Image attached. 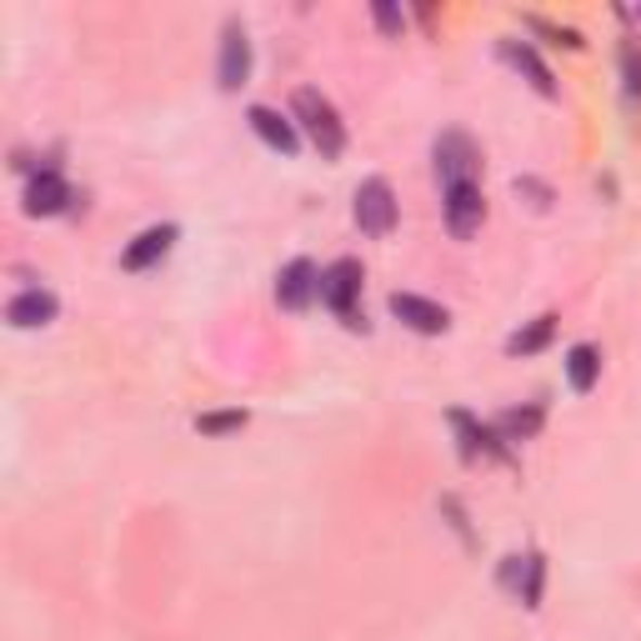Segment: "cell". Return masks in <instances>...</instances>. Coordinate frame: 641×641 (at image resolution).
I'll return each mask as SVG.
<instances>
[{"instance_id":"obj_1","label":"cell","mask_w":641,"mask_h":641,"mask_svg":"<svg viewBox=\"0 0 641 641\" xmlns=\"http://www.w3.org/2000/svg\"><path fill=\"white\" fill-rule=\"evenodd\" d=\"M291 111H296V120L306 126V136H311L316 151H321L326 161H336L341 151H346V126H341L336 105H331L321 91L302 86V91H296V101H291Z\"/></svg>"},{"instance_id":"obj_2","label":"cell","mask_w":641,"mask_h":641,"mask_svg":"<svg viewBox=\"0 0 641 641\" xmlns=\"http://www.w3.org/2000/svg\"><path fill=\"white\" fill-rule=\"evenodd\" d=\"M476 170H482V151H476L472 136H461V131L436 136V176H441V191L446 185H476Z\"/></svg>"},{"instance_id":"obj_3","label":"cell","mask_w":641,"mask_h":641,"mask_svg":"<svg viewBox=\"0 0 641 641\" xmlns=\"http://www.w3.org/2000/svg\"><path fill=\"white\" fill-rule=\"evenodd\" d=\"M441 210H446V226L457 241H472L486 221V201H482V185H446L441 191Z\"/></svg>"},{"instance_id":"obj_4","label":"cell","mask_w":641,"mask_h":641,"mask_svg":"<svg viewBox=\"0 0 641 641\" xmlns=\"http://www.w3.org/2000/svg\"><path fill=\"white\" fill-rule=\"evenodd\" d=\"M356 291H361V261L346 256V261H336L331 271H321V302H326L346 326H361V321H356Z\"/></svg>"},{"instance_id":"obj_5","label":"cell","mask_w":641,"mask_h":641,"mask_svg":"<svg viewBox=\"0 0 641 641\" xmlns=\"http://www.w3.org/2000/svg\"><path fill=\"white\" fill-rule=\"evenodd\" d=\"M356 226H361L367 236H386L396 226V196L381 176L361 181V191H356Z\"/></svg>"},{"instance_id":"obj_6","label":"cell","mask_w":641,"mask_h":641,"mask_svg":"<svg viewBox=\"0 0 641 641\" xmlns=\"http://www.w3.org/2000/svg\"><path fill=\"white\" fill-rule=\"evenodd\" d=\"M392 316L401 321V326L421 331V336H441V331L451 326L446 306L426 302V296H411V291H396V296H392Z\"/></svg>"},{"instance_id":"obj_7","label":"cell","mask_w":641,"mask_h":641,"mask_svg":"<svg viewBox=\"0 0 641 641\" xmlns=\"http://www.w3.org/2000/svg\"><path fill=\"white\" fill-rule=\"evenodd\" d=\"M321 296V271L311 261H291L275 281V302L286 306V311H306V306Z\"/></svg>"},{"instance_id":"obj_8","label":"cell","mask_w":641,"mask_h":641,"mask_svg":"<svg viewBox=\"0 0 641 641\" xmlns=\"http://www.w3.org/2000/svg\"><path fill=\"white\" fill-rule=\"evenodd\" d=\"M246 76H251V40H246V30L231 21L221 36V91H241Z\"/></svg>"},{"instance_id":"obj_9","label":"cell","mask_w":641,"mask_h":641,"mask_svg":"<svg viewBox=\"0 0 641 641\" xmlns=\"http://www.w3.org/2000/svg\"><path fill=\"white\" fill-rule=\"evenodd\" d=\"M251 131L261 136L271 151H281V156H296V145H302V136H296V126H291L281 111H271V105H251Z\"/></svg>"},{"instance_id":"obj_10","label":"cell","mask_w":641,"mask_h":641,"mask_svg":"<svg viewBox=\"0 0 641 641\" xmlns=\"http://www.w3.org/2000/svg\"><path fill=\"white\" fill-rule=\"evenodd\" d=\"M170 241H176V226H151V231H141V236L126 246L120 266H126V271H145V266H156L161 256H166Z\"/></svg>"},{"instance_id":"obj_11","label":"cell","mask_w":641,"mask_h":641,"mask_svg":"<svg viewBox=\"0 0 641 641\" xmlns=\"http://www.w3.org/2000/svg\"><path fill=\"white\" fill-rule=\"evenodd\" d=\"M55 296L51 291H21L11 306H5V321L11 326H21V331H30V326H46V321H55Z\"/></svg>"},{"instance_id":"obj_12","label":"cell","mask_w":641,"mask_h":641,"mask_svg":"<svg viewBox=\"0 0 641 641\" xmlns=\"http://www.w3.org/2000/svg\"><path fill=\"white\" fill-rule=\"evenodd\" d=\"M70 201V185L55 176V170H40L36 181L26 185V210L30 216H55V210H66Z\"/></svg>"},{"instance_id":"obj_13","label":"cell","mask_w":641,"mask_h":641,"mask_svg":"<svg viewBox=\"0 0 641 641\" xmlns=\"http://www.w3.org/2000/svg\"><path fill=\"white\" fill-rule=\"evenodd\" d=\"M501 51H507V61L516 70H522L526 80H531V86H537L541 95H556V80H551V70H547V61H541L537 51H531V46H526V40H507V46H501Z\"/></svg>"},{"instance_id":"obj_14","label":"cell","mask_w":641,"mask_h":641,"mask_svg":"<svg viewBox=\"0 0 641 641\" xmlns=\"http://www.w3.org/2000/svg\"><path fill=\"white\" fill-rule=\"evenodd\" d=\"M597 376H602L597 346H572V351H566V381H572V392H591Z\"/></svg>"},{"instance_id":"obj_15","label":"cell","mask_w":641,"mask_h":641,"mask_svg":"<svg viewBox=\"0 0 641 641\" xmlns=\"http://www.w3.org/2000/svg\"><path fill=\"white\" fill-rule=\"evenodd\" d=\"M551 331H556V316H537L531 326H526V331H516V336L507 341V351H511V356H537L541 346L551 341Z\"/></svg>"},{"instance_id":"obj_16","label":"cell","mask_w":641,"mask_h":641,"mask_svg":"<svg viewBox=\"0 0 641 641\" xmlns=\"http://www.w3.org/2000/svg\"><path fill=\"white\" fill-rule=\"evenodd\" d=\"M497 432L507 436V441H522V436H537L541 432V411L531 406V411H507V416L497 421Z\"/></svg>"},{"instance_id":"obj_17","label":"cell","mask_w":641,"mask_h":641,"mask_svg":"<svg viewBox=\"0 0 641 641\" xmlns=\"http://www.w3.org/2000/svg\"><path fill=\"white\" fill-rule=\"evenodd\" d=\"M206 436H221V432H236V426H246V411H221V416H201L196 421Z\"/></svg>"},{"instance_id":"obj_18","label":"cell","mask_w":641,"mask_h":641,"mask_svg":"<svg viewBox=\"0 0 641 641\" xmlns=\"http://www.w3.org/2000/svg\"><path fill=\"white\" fill-rule=\"evenodd\" d=\"M621 70H627V91L641 95V51H637V46H627V51H621Z\"/></svg>"},{"instance_id":"obj_19","label":"cell","mask_w":641,"mask_h":641,"mask_svg":"<svg viewBox=\"0 0 641 641\" xmlns=\"http://www.w3.org/2000/svg\"><path fill=\"white\" fill-rule=\"evenodd\" d=\"M376 26L386 30V36H401V15H396V5H386V0H381V5H376Z\"/></svg>"},{"instance_id":"obj_20","label":"cell","mask_w":641,"mask_h":641,"mask_svg":"<svg viewBox=\"0 0 641 641\" xmlns=\"http://www.w3.org/2000/svg\"><path fill=\"white\" fill-rule=\"evenodd\" d=\"M637 15H641V11H637Z\"/></svg>"}]
</instances>
